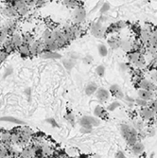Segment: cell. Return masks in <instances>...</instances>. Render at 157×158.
<instances>
[{"mask_svg":"<svg viewBox=\"0 0 157 158\" xmlns=\"http://www.w3.org/2000/svg\"><path fill=\"white\" fill-rule=\"evenodd\" d=\"M30 50L31 55H41L46 51L45 44L43 40H35L30 46Z\"/></svg>","mask_w":157,"mask_h":158,"instance_id":"cell-1","label":"cell"},{"mask_svg":"<svg viewBox=\"0 0 157 158\" xmlns=\"http://www.w3.org/2000/svg\"><path fill=\"white\" fill-rule=\"evenodd\" d=\"M52 38L53 40L57 43V45L59 46V48H61L62 47L65 46L66 44H68V41L67 39L65 38L64 34L63 33L62 30H57V31H52Z\"/></svg>","mask_w":157,"mask_h":158,"instance_id":"cell-2","label":"cell"},{"mask_svg":"<svg viewBox=\"0 0 157 158\" xmlns=\"http://www.w3.org/2000/svg\"><path fill=\"white\" fill-rule=\"evenodd\" d=\"M138 86H139L140 89L151 91L152 93H154L157 90V84L152 82L151 80H148V79H141L138 81Z\"/></svg>","mask_w":157,"mask_h":158,"instance_id":"cell-3","label":"cell"},{"mask_svg":"<svg viewBox=\"0 0 157 158\" xmlns=\"http://www.w3.org/2000/svg\"><path fill=\"white\" fill-rule=\"evenodd\" d=\"M90 31H91V34L94 35L95 37L102 38L104 36L105 30H104V27H102V24L101 22H96V23L92 24V26L90 27Z\"/></svg>","mask_w":157,"mask_h":158,"instance_id":"cell-4","label":"cell"},{"mask_svg":"<svg viewBox=\"0 0 157 158\" xmlns=\"http://www.w3.org/2000/svg\"><path fill=\"white\" fill-rule=\"evenodd\" d=\"M151 34V30L148 26H145L144 27H142V30L140 31V32H139V41L142 43V45H143L144 47L148 46Z\"/></svg>","mask_w":157,"mask_h":158,"instance_id":"cell-5","label":"cell"},{"mask_svg":"<svg viewBox=\"0 0 157 158\" xmlns=\"http://www.w3.org/2000/svg\"><path fill=\"white\" fill-rule=\"evenodd\" d=\"M139 114H140V117L145 119V120H154V118H155V113L150 108V107H144V108H141L140 111H139Z\"/></svg>","mask_w":157,"mask_h":158,"instance_id":"cell-6","label":"cell"},{"mask_svg":"<svg viewBox=\"0 0 157 158\" xmlns=\"http://www.w3.org/2000/svg\"><path fill=\"white\" fill-rule=\"evenodd\" d=\"M10 42H11V46L13 49H17L22 46L23 44V39L22 36L16 32H14L11 36H10Z\"/></svg>","mask_w":157,"mask_h":158,"instance_id":"cell-7","label":"cell"},{"mask_svg":"<svg viewBox=\"0 0 157 158\" xmlns=\"http://www.w3.org/2000/svg\"><path fill=\"white\" fill-rule=\"evenodd\" d=\"M96 97L98 100L102 102H106L110 98V93L105 88H98L96 92Z\"/></svg>","mask_w":157,"mask_h":158,"instance_id":"cell-8","label":"cell"},{"mask_svg":"<svg viewBox=\"0 0 157 158\" xmlns=\"http://www.w3.org/2000/svg\"><path fill=\"white\" fill-rule=\"evenodd\" d=\"M85 17H86V12H85V10L82 9V8H80L78 7L74 12V20L77 24L79 23H81L84 21Z\"/></svg>","mask_w":157,"mask_h":158,"instance_id":"cell-9","label":"cell"},{"mask_svg":"<svg viewBox=\"0 0 157 158\" xmlns=\"http://www.w3.org/2000/svg\"><path fill=\"white\" fill-rule=\"evenodd\" d=\"M137 94H138V98H142L146 100V102H150V100L155 98L154 97V93L151 92V91H147V90H144V89H138L137 91Z\"/></svg>","mask_w":157,"mask_h":158,"instance_id":"cell-10","label":"cell"},{"mask_svg":"<svg viewBox=\"0 0 157 158\" xmlns=\"http://www.w3.org/2000/svg\"><path fill=\"white\" fill-rule=\"evenodd\" d=\"M110 92L115 96L118 99H122L124 98V93L122 92L121 88L119 87V85L118 84H112L110 86Z\"/></svg>","mask_w":157,"mask_h":158,"instance_id":"cell-11","label":"cell"},{"mask_svg":"<svg viewBox=\"0 0 157 158\" xmlns=\"http://www.w3.org/2000/svg\"><path fill=\"white\" fill-rule=\"evenodd\" d=\"M94 114L96 116V118H101L103 119H106L108 118V114H107V110H105L103 107H101V105H97L95 110H94Z\"/></svg>","mask_w":157,"mask_h":158,"instance_id":"cell-12","label":"cell"},{"mask_svg":"<svg viewBox=\"0 0 157 158\" xmlns=\"http://www.w3.org/2000/svg\"><path fill=\"white\" fill-rule=\"evenodd\" d=\"M119 48L126 52H131L133 50V44L128 39H120Z\"/></svg>","mask_w":157,"mask_h":158,"instance_id":"cell-13","label":"cell"},{"mask_svg":"<svg viewBox=\"0 0 157 158\" xmlns=\"http://www.w3.org/2000/svg\"><path fill=\"white\" fill-rule=\"evenodd\" d=\"M142 56V54L138 51H134L132 50L131 52H129V54H128V59H129V62L132 64H135L139 59H140V57Z\"/></svg>","mask_w":157,"mask_h":158,"instance_id":"cell-14","label":"cell"},{"mask_svg":"<svg viewBox=\"0 0 157 158\" xmlns=\"http://www.w3.org/2000/svg\"><path fill=\"white\" fill-rule=\"evenodd\" d=\"M144 150H145L144 145H143V143H142L141 141L136 142L135 144L132 147V151H133V152H134V154H136V155H140V154H142V153L144 152Z\"/></svg>","mask_w":157,"mask_h":158,"instance_id":"cell-15","label":"cell"},{"mask_svg":"<svg viewBox=\"0 0 157 158\" xmlns=\"http://www.w3.org/2000/svg\"><path fill=\"white\" fill-rule=\"evenodd\" d=\"M4 14L8 17H15L18 15V11L9 3V5L4 9Z\"/></svg>","mask_w":157,"mask_h":158,"instance_id":"cell-16","label":"cell"},{"mask_svg":"<svg viewBox=\"0 0 157 158\" xmlns=\"http://www.w3.org/2000/svg\"><path fill=\"white\" fill-rule=\"evenodd\" d=\"M97 89L98 88H97V85L96 82H89L86 86H85V94L87 96H91L94 93H96Z\"/></svg>","mask_w":157,"mask_h":158,"instance_id":"cell-17","label":"cell"},{"mask_svg":"<svg viewBox=\"0 0 157 158\" xmlns=\"http://www.w3.org/2000/svg\"><path fill=\"white\" fill-rule=\"evenodd\" d=\"M131 130H132V127L127 125V124H122L120 126V133H121V135L123 136L124 139H126L131 135Z\"/></svg>","mask_w":157,"mask_h":158,"instance_id":"cell-18","label":"cell"},{"mask_svg":"<svg viewBox=\"0 0 157 158\" xmlns=\"http://www.w3.org/2000/svg\"><path fill=\"white\" fill-rule=\"evenodd\" d=\"M81 128H85V129H88V130H92L93 129V126L91 125L89 119H88V117L85 116V117H82L81 119H80V123Z\"/></svg>","mask_w":157,"mask_h":158,"instance_id":"cell-19","label":"cell"},{"mask_svg":"<svg viewBox=\"0 0 157 158\" xmlns=\"http://www.w3.org/2000/svg\"><path fill=\"white\" fill-rule=\"evenodd\" d=\"M18 51L24 57H27V56L31 55V50H30V46H27L26 44H22V46L18 48Z\"/></svg>","mask_w":157,"mask_h":158,"instance_id":"cell-20","label":"cell"},{"mask_svg":"<svg viewBox=\"0 0 157 158\" xmlns=\"http://www.w3.org/2000/svg\"><path fill=\"white\" fill-rule=\"evenodd\" d=\"M22 39H23V44H26L27 46H31L32 43L35 41L34 40V37L31 34V33H26L22 36Z\"/></svg>","mask_w":157,"mask_h":158,"instance_id":"cell-21","label":"cell"},{"mask_svg":"<svg viewBox=\"0 0 157 158\" xmlns=\"http://www.w3.org/2000/svg\"><path fill=\"white\" fill-rule=\"evenodd\" d=\"M126 142H127V144L129 147H133L136 142H138V135H130L129 136H128L126 139Z\"/></svg>","mask_w":157,"mask_h":158,"instance_id":"cell-22","label":"cell"},{"mask_svg":"<svg viewBox=\"0 0 157 158\" xmlns=\"http://www.w3.org/2000/svg\"><path fill=\"white\" fill-rule=\"evenodd\" d=\"M43 58H52V59H59L61 58V55L57 52H51V51H48V52H44L43 54L40 55Z\"/></svg>","mask_w":157,"mask_h":158,"instance_id":"cell-23","label":"cell"},{"mask_svg":"<svg viewBox=\"0 0 157 158\" xmlns=\"http://www.w3.org/2000/svg\"><path fill=\"white\" fill-rule=\"evenodd\" d=\"M119 43H120V39H118V38H110L108 40V45L113 49H116V48H119Z\"/></svg>","mask_w":157,"mask_h":158,"instance_id":"cell-24","label":"cell"},{"mask_svg":"<svg viewBox=\"0 0 157 158\" xmlns=\"http://www.w3.org/2000/svg\"><path fill=\"white\" fill-rule=\"evenodd\" d=\"M63 64H64V66L66 68V70H71L75 65V61L72 59H64Z\"/></svg>","mask_w":157,"mask_h":158,"instance_id":"cell-25","label":"cell"},{"mask_svg":"<svg viewBox=\"0 0 157 158\" xmlns=\"http://www.w3.org/2000/svg\"><path fill=\"white\" fill-rule=\"evenodd\" d=\"M134 128L138 133L144 131V123L141 120H135V121H134Z\"/></svg>","mask_w":157,"mask_h":158,"instance_id":"cell-26","label":"cell"},{"mask_svg":"<svg viewBox=\"0 0 157 158\" xmlns=\"http://www.w3.org/2000/svg\"><path fill=\"white\" fill-rule=\"evenodd\" d=\"M97 50H98L99 55H101V57H105V56L108 54V49H107L106 46H105V45H103V44L98 45Z\"/></svg>","mask_w":157,"mask_h":158,"instance_id":"cell-27","label":"cell"},{"mask_svg":"<svg viewBox=\"0 0 157 158\" xmlns=\"http://www.w3.org/2000/svg\"><path fill=\"white\" fill-rule=\"evenodd\" d=\"M148 107H150L155 113V114H157V98H153L148 102Z\"/></svg>","mask_w":157,"mask_h":158,"instance_id":"cell-28","label":"cell"},{"mask_svg":"<svg viewBox=\"0 0 157 158\" xmlns=\"http://www.w3.org/2000/svg\"><path fill=\"white\" fill-rule=\"evenodd\" d=\"M120 106V102H118V100H116V102H113L112 103H110L107 107V111L109 112H113L115 111L117 108H118Z\"/></svg>","mask_w":157,"mask_h":158,"instance_id":"cell-29","label":"cell"},{"mask_svg":"<svg viewBox=\"0 0 157 158\" xmlns=\"http://www.w3.org/2000/svg\"><path fill=\"white\" fill-rule=\"evenodd\" d=\"M134 103L137 106L141 107V108H144V107H147L148 106V102H146V100L142 99V98H134Z\"/></svg>","mask_w":157,"mask_h":158,"instance_id":"cell-30","label":"cell"},{"mask_svg":"<svg viewBox=\"0 0 157 158\" xmlns=\"http://www.w3.org/2000/svg\"><path fill=\"white\" fill-rule=\"evenodd\" d=\"M96 73L99 77H103L104 74H105V67H104V65L101 64V65L97 66V68H96Z\"/></svg>","mask_w":157,"mask_h":158,"instance_id":"cell-31","label":"cell"},{"mask_svg":"<svg viewBox=\"0 0 157 158\" xmlns=\"http://www.w3.org/2000/svg\"><path fill=\"white\" fill-rule=\"evenodd\" d=\"M64 4L69 8H78L80 3L79 1H74V0H69V1H64Z\"/></svg>","mask_w":157,"mask_h":158,"instance_id":"cell-32","label":"cell"},{"mask_svg":"<svg viewBox=\"0 0 157 158\" xmlns=\"http://www.w3.org/2000/svg\"><path fill=\"white\" fill-rule=\"evenodd\" d=\"M87 117H88V119H89V121H90V123H91V125L93 127H97V126H98L99 124H101V120H99L97 118L90 117V116H87Z\"/></svg>","mask_w":157,"mask_h":158,"instance_id":"cell-33","label":"cell"},{"mask_svg":"<svg viewBox=\"0 0 157 158\" xmlns=\"http://www.w3.org/2000/svg\"><path fill=\"white\" fill-rule=\"evenodd\" d=\"M65 118H66V120L69 122V123H74L75 122V117H74V114H72V113H67L66 114V116H65Z\"/></svg>","mask_w":157,"mask_h":158,"instance_id":"cell-34","label":"cell"},{"mask_svg":"<svg viewBox=\"0 0 157 158\" xmlns=\"http://www.w3.org/2000/svg\"><path fill=\"white\" fill-rule=\"evenodd\" d=\"M28 9H30V7L26 6V7H24L23 9L19 10H18V15H21V16L26 15V14L27 13V11H28Z\"/></svg>","mask_w":157,"mask_h":158,"instance_id":"cell-35","label":"cell"},{"mask_svg":"<svg viewBox=\"0 0 157 158\" xmlns=\"http://www.w3.org/2000/svg\"><path fill=\"white\" fill-rule=\"evenodd\" d=\"M109 10H110V4H109V3H104V4L102 5L101 9V13L103 14V13L107 12Z\"/></svg>","mask_w":157,"mask_h":158,"instance_id":"cell-36","label":"cell"},{"mask_svg":"<svg viewBox=\"0 0 157 158\" xmlns=\"http://www.w3.org/2000/svg\"><path fill=\"white\" fill-rule=\"evenodd\" d=\"M116 158H127V156L125 155V153L121 151H118L115 154Z\"/></svg>","mask_w":157,"mask_h":158,"instance_id":"cell-37","label":"cell"},{"mask_svg":"<svg viewBox=\"0 0 157 158\" xmlns=\"http://www.w3.org/2000/svg\"><path fill=\"white\" fill-rule=\"evenodd\" d=\"M0 120H8V121H11V122H21L15 118H1Z\"/></svg>","mask_w":157,"mask_h":158,"instance_id":"cell-38","label":"cell"},{"mask_svg":"<svg viewBox=\"0 0 157 158\" xmlns=\"http://www.w3.org/2000/svg\"><path fill=\"white\" fill-rule=\"evenodd\" d=\"M92 132V130H88V129H85V128H81V133L82 134H90Z\"/></svg>","mask_w":157,"mask_h":158,"instance_id":"cell-39","label":"cell"},{"mask_svg":"<svg viewBox=\"0 0 157 158\" xmlns=\"http://www.w3.org/2000/svg\"><path fill=\"white\" fill-rule=\"evenodd\" d=\"M69 54H70V57H71L70 59H72V60H75V59L79 58L78 54H77V53H75V52H71V53H69Z\"/></svg>","mask_w":157,"mask_h":158,"instance_id":"cell-40","label":"cell"},{"mask_svg":"<svg viewBox=\"0 0 157 158\" xmlns=\"http://www.w3.org/2000/svg\"><path fill=\"white\" fill-rule=\"evenodd\" d=\"M151 35L154 38L157 39V27H155V28H153V30H151Z\"/></svg>","mask_w":157,"mask_h":158,"instance_id":"cell-41","label":"cell"},{"mask_svg":"<svg viewBox=\"0 0 157 158\" xmlns=\"http://www.w3.org/2000/svg\"><path fill=\"white\" fill-rule=\"evenodd\" d=\"M84 62H86V64H90L92 62V58L90 56H86V58L84 59Z\"/></svg>","mask_w":157,"mask_h":158,"instance_id":"cell-42","label":"cell"},{"mask_svg":"<svg viewBox=\"0 0 157 158\" xmlns=\"http://www.w3.org/2000/svg\"><path fill=\"white\" fill-rule=\"evenodd\" d=\"M48 122H51L50 124H52L53 126H56V127H58V125H57V123L55 122V120H53V119H48Z\"/></svg>","mask_w":157,"mask_h":158,"instance_id":"cell-43","label":"cell"},{"mask_svg":"<svg viewBox=\"0 0 157 158\" xmlns=\"http://www.w3.org/2000/svg\"><path fill=\"white\" fill-rule=\"evenodd\" d=\"M154 121L157 123V114H156V116H155V118H154Z\"/></svg>","mask_w":157,"mask_h":158,"instance_id":"cell-44","label":"cell"},{"mask_svg":"<svg viewBox=\"0 0 157 158\" xmlns=\"http://www.w3.org/2000/svg\"><path fill=\"white\" fill-rule=\"evenodd\" d=\"M155 48H156V50H157V45H156V47H155Z\"/></svg>","mask_w":157,"mask_h":158,"instance_id":"cell-45","label":"cell"}]
</instances>
